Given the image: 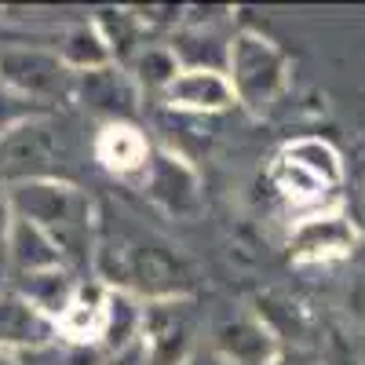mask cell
Returning a JSON list of instances; mask_svg holds the SVG:
<instances>
[{
    "instance_id": "1",
    "label": "cell",
    "mask_w": 365,
    "mask_h": 365,
    "mask_svg": "<svg viewBox=\"0 0 365 365\" xmlns=\"http://www.w3.org/2000/svg\"><path fill=\"white\" fill-rule=\"evenodd\" d=\"M8 201L19 220L41 227L63 263H88L91 256V234H96V212L84 190H77L66 179H29L8 187Z\"/></svg>"
},
{
    "instance_id": "2",
    "label": "cell",
    "mask_w": 365,
    "mask_h": 365,
    "mask_svg": "<svg viewBox=\"0 0 365 365\" xmlns=\"http://www.w3.org/2000/svg\"><path fill=\"white\" fill-rule=\"evenodd\" d=\"M227 81L237 106L263 113L289 88V55L256 29H237L227 51Z\"/></svg>"
},
{
    "instance_id": "3",
    "label": "cell",
    "mask_w": 365,
    "mask_h": 365,
    "mask_svg": "<svg viewBox=\"0 0 365 365\" xmlns=\"http://www.w3.org/2000/svg\"><path fill=\"white\" fill-rule=\"evenodd\" d=\"M139 347L150 365H182L197 351V307L190 296L143 299Z\"/></svg>"
},
{
    "instance_id": "4",
    "label": "cell",
    "mask_w": 365,
    "mask_h": 365,
    "mask_svg": "<svg viewBox=\"0 0 365 365\" xmlns=\"http://www.w3.org/2000/svg\"><path fill=\"white\" fill-rule=\"evenodd\" d=\"M0 84L37 106H51L73 91V73L48 48H4L0 51Z\"/></svg>"
},
{
    "instance_id": "5",
    "label": "cell",
    "mask_w": 365,
    "mask_h": 365,
    "mask_svg": "<svg viewBox=\"0 0 365 365\" xmlns=\"http://www.w3.org/2000/svg\"><path fill=\"white\" fill-rule=\"evenodd\" d=\"M58 158H63V139L48 125V117L26 120L0 139V179L11 187L29 179H55Z\"/></svg>"
},
{
    "instance_id": "6",
    "label": "cell",
    "mask_w": 365,
    "mask_h": 365,
    "mask_svg": "<svg viewBox=\"0 0 365 365\" xmlns=\"http://www.w3.org/2000/svg\"><path fill=\"white\" fill-rule=\"evenodd\" d=\"M358 249V227L344 216V212H314V216L299 220L289 241L292 263H332L344 259Z\"/></svg>"
},
{
    "instance_id": "7",
    "label": "cell",
    "mask_w": 365,
    "mask_h": 365,
    "mask_svg": "<svg viewBox=\"0 0 365 365\" xmlns=\"http://www.w3.org/2000/svg\"><path fill=\"white\" fill-rule=\"evenodd\" d=\"M143 187L172 216H197V208H201L197 172L182 158H175L172 150H154V158H150L143 172Z\"/></svg>"
},
{
    "instance_id": "8",
    "label": "cell",
    "mask_w": 365,
    "mask_h": 365,
    "mask_svg": "<svg viewBox=\"0 0 365 365\" xmlns=\"http://www.w3.org/2000/svg\"><path fill=\"white\" fill-rule=\"evenodd\" d=\"M73 96L91 110L106 117V125L113 120H132L139 110V88L128 77L125 66H103V70H91V73H77L73 77Z\"/></svg>"
},
{
    "instance_id": "9",
    "label": "cell",
    "mask_w": 365,
    "mask_h": 365,
    "mask_svg": "<svg viewBox=\"0 0 365 365\" xmlns=\"http://www.w3.org/2000/svg\"><path fill=\"white\" fill-rule=\"evenodd\" d=\"M161 103L175 113H190V117H212L237 106L234 88L227 73L220 70H179V77L165 88Z\"/></svg>"
},
{
    "instance_id": "10",
    "label": "cell",
    "mask_w": 365,
    "mask_h": 365,
    "mask_svg": "<svg viewBox=\"0 0 365 365\" xmlns=\"http://www.w3.org/2000/svg\"><path fill=\"white\" fill-rule=\"evenodd\" d=\"M216 354H223L227 361L234 365H267L274 354H278V340H274V332L256 318H227L212 329V344H208Z\"/></svg>"
},
{
    "instance_id": "11",
    "label": "cell",
    "mask_w": 365,
    "mask_h": 365,
    "mask_svg": "<svg viewBox=\"0 0 365 365\" xmlns=\"http://www.w3.org/2000/svg\"><path fill=\"white\" fill-rule=\"evenodd\" d=\"M150 158H154V146L146 143V135L132 125V120H113L103 125L96 135V161L113 172V175H143Z\"/></svg>"
},
{
    "instance_id": "12",
    "label": "cell",
    "mask_w": 365,
    "mask_h": 365,
    "mask_svg": "<svg viewBox=\"0 0 365 365\" xmlns=\"http://www.w3.org/2000/svg\"><path fill=\"white\" fill-rule=\"evenodd\" d=\"M55 336H58V325L48 314H41L34 303H26L19 292L0 296V347L26 351V347L51 344Z\"/></svg>"
},
{
    "instance_id": "13",
    "label": "cell",
    "mask_w": 365,
    "mask_h": 365,
    "mask_svg": "<svg viewBox=\"0 0 365 365\" xmlns=\"http://www.w3.org/2000/svg\"><path fill=\"white\" fill-rule=\"evenodd\" d=\"M139 329H143V299L135 292H125V289H106L103 336H99L106 354L135 347L139 344Z\"/></svg>"
},
{
    "instance_id": "14",
    "label": "cell",
    "mask_w": 365,
    "mask_h": 365,
    "mask_svg": "<svg viewBox=\"0 0 365 365\" xmlns=\"http://www.w3.org/2000/svg\"><path fill=\"white\" fill-rule=\"evenodd\" d=\"M77 289L81 285L73 282L70 267H51V270H37V274H22V282H19V296L26 303H34L41 314H48L55 325H58V318H63L66 307L73 303Z\"/></svg>"
},
{
    "instance_id": "15",
    "label": "cell",
    "mask_w": 365,
    "mask_h": 365,
    "mask_svg": "<svg viewBox=\"0 0 365 365\" xmlns=\"http://www.w3.org/2000/svg\"><path fill=\"white\" fill-rule=\"evenodd\" d=\"M4 249L11 256V267L19 270V278L22 274H37V270H51V267H66L63 256H58L55 249V241L34 227L29 220H11V230H8V241H4Z\"/></svg>"
},
{
    "instance_id": "16",
    "label": "cell",
    "mask_w": 365,
    "mask_h": 365,
    "mask_svg": "<svg viewBox=\"0 0 365 365\" xmlns=\"http://www.w3.org/2000/svg\"><path fill=\"white\" fill-rule=\"evenodd\" d=\"M91 26L99 29V37L113 58V66H128L132 58L146 48V26L139 22L135 8H103Z\"/></svg>"
},
{
    "instance_id": "17",
    "label": "cell",
    "mask_w": 365,
    "mask_h": 365,
    "mask_svg": "<svg viewBox=\"0 0 365 365\" xmlns=\"http://www.w3.org/2000/svg\"><path fill=\"white\" fill-rule=\"evenodd\" d=\"M103 303H106V285H81L66 314L58 318V336L73 344H91L103 336Z\"/></svg>"
},
{
    "instance_id": "18",
    "label": "cell",
    "mask_w": 365,
    "mask_h": 365,
    "mask_svg": "<svg viewBox=\"0 0 365 365\" xmlns=\"http://www.w3.org/2000/svg\"><path fill=\"white\" fill-rule=\"evenodd\" d=\"M55 55L63 58V66H66L73 77H77V73H91V70H103V66L113 63L110 51H106V44H103V37H99V29L91 26V22L70 26L66 34H63V41H58Z\"/></svg>"
},
{
    "instance_id": "19",
    "label": "cell",
    "mask_w": 365,
    "mask_h": 365,
    "mask_svg": "<svg viewBox=\"0 0 365 365\" xmlns=\"http://www.w3.org/2000/svg\"><path fill=\"white\" fill-rule=\"evenodd\" d=\"M125 70L135 81L139 96L143 91H158V96H165V88L179 77L182 66H179V58H175V51L168 44H146Z\"/></svg>"
},
{
    "instance_id": "20",
    "label": "cell",
    "mask_w": 365,
    "mask_h": 365,
    "mask_svg": "<svg viewBox=\"0 0 365 365\" xmlns=\"http://www.w3.org/2000/svg\"><path fill=\"white\" fill-rule=\"evenodd\" d=\"M282 154L289 161H296L299 168H307L314 179H322L329 190H336L344 182V161L325 139H296L282 150Z\"/></svg>"
},
{
    "instance_id": "21",
    "label": "cell",
    "mask_w": 365,
    "mask_h": 365,
    "mask_svg": "<svg viewBox=\"0 0 365 365\" xmlns=\"http://www.w3.org/2000/svg\"><path fill=\"white\" fill-rule=\"evenodd\" d=\"M270 182H274V187H278L289 201H296V205H318L322 194L329 190L322 179H314L307 168H299V165L289 161L285 154L274 161V168H270Z\"/></svg>"
},
{
    "instance_id": "22",
    "label": "cell",
    "mask_w": 365,
    "mask_h": 365,
    "mask_svg": "<svg viewBox=\"0 0 365 365\" xmlns=\"http://www.w3.org/2000/svg\"><path fill=\"white\" fill-rule=\"evenodd\" d=\"M37 117H48V106L29 103V99L19 96V91L0 84V139H4L8 132H15L19 125H26V120H37Z\"/></svg>"
},
{
    "instance_id": "23",
    "label": "cell",
    "mask_w": 365,
    "mask_h": 365,
    "mask_svg": "<svg viewBox=\"0 0 365 365\" xmlns=\"http://www.w3.org/2000/svg\"><path fill=\"white\" fill-rule=\"evenodd\" d=\"M267 365H325V358H318L311 347H278V354H274Z\"/></svg>"
},
{
    "instance_id": "24",
    "label": "cell",
    "mask_w": 365,
    "mask_h": 365,
    "mask_svg": "<svg viewBox=\"0 0 365 365\" xmlns=\"http://www.w3.org/2000/svg\"><path fill=\"white\" fill-rule=\"evenodd\" d=\"M99 365H150L146 361V351L135 344V347H128V351H117V354H106Z\"/></svg>"
},
{
    "instance_id": "25",
    "label": "cell",
    "mask_w": 365,
    "mask_h": 365,
    "mask_svg": "<svg viewBox=\"0 0 365 365\" xmlns=\"http://www.w3.org/2000/svg\"><path fill=\"white\" fill-rule=\"evenodd\" d=\"M182 365H234V361H227L223 354H216V351H212V347H197L187 361H182Z\"/></svg>"
},
{
    "instance_id": "26",
    "label": "cell",
    "mask_w": 365,
    "mask_h": 365,
    "mask_svg": "<svg viewBox=\"0 0 365 365\" xmlns=\"http://www.w3.org/2000/svg\"><path fill=\"white\" fill-rule=\"evenodd\" d=\"M11 220H15V212H11V201H8V190H0V245L8 241V230H11Z\"/></svg>"
},
{
    "instance_id": "27",
    "label": "cell",
    "mask_w": 365,
    "mask_h": 365,
    "mask_svg": "<svg viewBox=\"0 0 365 365\" xmlns=\"http://www.w3.org/2000/svg\"><path fill=\"white\" fill-rule=\"evenodd\" d=\"M325 365H365V361H358V358H351V354H332V358H325Z\"/></svg>"
},
{
    "instance_id": "28",
    "label": "cell",
    "mask_w": 365,
    "mask_h": 365,
    "mask_svg": "<svg viewBox=\"0 0 365 365\" xmlns=\"http://www.w3.org/2000/svg\"><path fill=\"white\" fill-rule=\"evenodd\" d=\"M19 354L22 351H15V347H0V365H19Z\"/></svg>"
}]
</instances>
